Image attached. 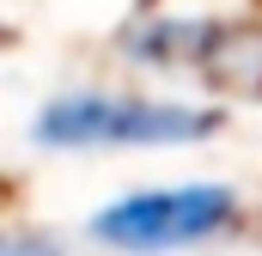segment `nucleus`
Here are the masks:
<instances>
[{
    "label": "nucleus",
    "mask_w": 262,
    "mask_h": 256,
    "mask_svg": "<svg viewBox=\"0 0 262 256\" xmlns=\"http://www.w3.org/2000/svg\"><path fill=\"white\" fill-rule=\"evenodd\" d=\"M213 128H220V110H195V104L67 92L37 110L31 140L37 146H183V140H207Z\"/></svg>",
    "instance_id": "obj_1"
},
{
    "label": "nucleus",
    "mask_w": 262,
    "mask_h": 256,
    "mask_svg": "<svg viewBox=\"0 0 262 256\" xmlns=\"http://www.w3.org/2000/svg\"><path fill=\"white\" fill-rule=\"evenodd\" d=\"M238 214V195L226 183H189V189H146L128 195L116 207H104L92 220V238L98 244H116L128 256H152V250H183L201 244L213 232H226Z\"/></svg>",
    "instance_id": "obj_2"
},
{
    "label": "nucleus",
    "mask_w": 262,
    "mask_h": 256,
    "mask_svg": "<svg viewBox=\"0 0 262 256\" xmlns=\"http://www.w3.org/2000/svg\"><path fill=\"white\" fill-rule=\"evenodd\" d=\"M128 49L140 61H213L226 49V25H189V18L140 25V31H128Z\"/></svg>",
    "instance_id": "obj_3"
},
{
    "label": "nucleus",
    "mask_w": 262,
    "mask_h": 256,
    "mask_svg": "<svg viewBox=\"0 0 262 256\" xmlns=\"http://www.w3.org/2000/svg\"><path fill=\"white\" fill-rule=\"evenodd\" d=\"M0 256H67V250L43 232H0Z\"/></svg>",
    "instance_id": "obj_4"
},
{
    "label": "nucleus",
    "mask_w": 262,
    "mask_h": 256,
    "mask_svg": "<svg viewBox=\"0 0 262 256\" xmlns=\"http://www.w3.org/2000/svg\"><path fill=\"white\" fill-rule=\"evenodd\" d=\"M0 43H6V31H0Z\"/></svg>",
    "instance_id": "obj_5"
}]
</instances>
